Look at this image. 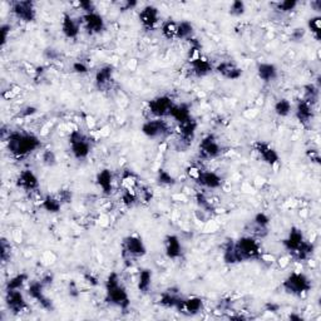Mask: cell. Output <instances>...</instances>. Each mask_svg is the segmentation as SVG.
Instances as JSON below:
<instances>
[{"label":"cell","instance_id":"6da1fadb","mask_svg":"<svg viewBox=\"0 0 321 321\" xmlns=\"http://www.w3.org/2000/svg\"><path fill=\"white\" fill-rule=\"evenodd\" d=\"M6 143L9 152L16 158H24L42 147V142L35 134L19 131L9 132Z\"/></svg>","mask_w":321,"mask_h":321},{"label":"cell","instance_id":"7a4b0ae2","mask_svg":"<svg viewBox=\"0 0 321 321\" xmlns=\"http://www.w3.org/2000/svg\"><path fill=\"white\" fill-rule=\"evenodd\" d=\"M106 301L120 310H127L131 305V299L117 272H110L106 280Z\"/></svg>","mask_w":321,"mask_h":321},{"label":"cell","instance_id":"3957f363","mask_svg":"<svg viewBox=\"0 0 321 321\" xmlns=\"http://www.w3.org/2000/svg\"><path fill=\"white\" fill-rule=\"evenodd\" d=\"M233 245L238 262L261 259V245L253 236H242L236 240Z\"/></svg>","mask_w":321,"mask_h":321},{"label":"cell","instance_id":"277c9868","mask_svg":"<svg viewBox=\"0 0 321 321\" xmlns=\"http://www.w3.org/2000/svg\"><path fill=\"white\" fill-rule=\"evenodd\" d=\"M310 279L303 272H291L282 282V289L285 293L293 296H303L311 290Z\"/></svg>","mask_w":321,"mask_h":321},{"label":"cell","instance_id":"5b68a950","mask_svg":"<svg viewBox=\"0 0 321 321\" xmlns=\"http://www.w3.org/2000/svg\"><path fill=\"white\" fill-rule=\"evenodd\" d=\"M69 146H71V151L74 158L79 159V161L81 159H86L91 154V139H89L88 136H86L83 132L78 131V129L72 131L71 134H69Z\"/></svg>","mask_w":321,"mask_h":321},{"label":"cell","instance_id":"8992f818","mask_svg":"<svg viewBox=\"0 0 321 321\" xmlns=\"http://www.w3.org/2000/svg\"><path fill=\"white\" fill-rule=\"evenodd\" d=\"M141 132L151 139H159L165 138L171 133L170 125L163 118H154L144 122L141 127Z\"/></svg>","mask_w":321,"mask_h":321},{"label":"cell","instance_id":"52a82bcc","mask_svg":"<svg viewBox=\"0 0 321 321\" xmlns=\"http://www.w3.org/2000/svg\"><path fill=\"white\" fill-rule=\"evenodd\" d=\"M122 255L124 259H139L147 253V247L143 240L138 236H127L123 238Z\"/></svg>","mask_w":321,"mask_h":321},{"label":"cell","instance_id":"ba28073f","mask_svg":"<svg viewBox=\"0 0 321 321\" xmlns=\"http://www.w3.org/2000/svg\"><path fill=\"white\" fill-rule=\"evenodd\" d=\"M175 106L172 98L168 96H158L148 102V109L156 118L170 117L172 107Z\"/></svg>","mask_w":321,"mask_h":321},{"label":"cell","instance_id":"9c48e42d","mask_svg":"<svg viewBox=\"0 0 321 321\" xmlns=\"http://www.w3.org/2000/svg\"><path fill=\"white\" fill-rule=\"evenodd\" d=\"M11 11H13V14L19 20L24 21V23H31V21H34L35 18H37L35 5L30 0H20V1L13 3Z\"/></svg>","mask_w":321,"mask_h":321},{"label":"cell","instance_id":"30bf717a","mask_svg":"<svg viewBox=\"0 0 321 321\" xmlns=\"http://www.w3.org/2000/svg\"><path fill=\"white\" fill-rule=\"evenodd\" d=\"M45 286L43 285L42 281H31L29 284L28 287V295L30 296L33 300L37 301L40 306H42L44 310L47 311H53L54 310V305H53V301L45 295L44 293Z\"/></svg>","mask_w":321,"mask_h":321},{"label":"cell","instance_id":"8fae6325","mask_svg":"<svg viewBox=\"0 0 321 321\" xmlns=\"http://www.w3.org/2000/svg\"><path fill=\"white\" fill-rule=\"evenodd\" d=\"M253 149H255L256 153L259 154L260 158L262 159V162H265L266 165L274 167V166L280 163L279 153H277L276 149H275L271 144L267 143V142L256 141L255 143H253Z\"/></svg>","mask_w":321,"mask_h":321},{"label":"cell","instance_id":"7c38bea8","mask_svg":"<svg viewBox=\"0 0 321 321\" xmlns=\"http://www.w3.org/2000/svg\"><path fill=\"white\" fill-rule=\"evenodd\" d=\"M81 23L83 24L84 29L87 33L91 35L101 34L106 29V21L105 18L101 15L98 11H93V13H87L82 15Z\"/></svg>","mask_w":321,"mask_h":321},{"label":"cell","instance_id":"4fadbf2b","mask_svg":"<svg viewBox=\"0 0 321 321\" xmlns=\"http://www.w3.org/2000/svg\"><path fill=\"white\" fill-rule=\"evenodd\" d=\"M5 304L6 308L14 314V315H18V314L23 313L26 309L29 308L28 303H26L25 298L21 294L20 290H13V291H5Z\"/></svg>","mask_w":321,"mask_h":321},{"label":"cell","instance_id":"5bb4252c","mask_svg":"<svg viewBox=\"0 0 321 321\" xmlns=\"http://www.w3.org/2000/svg\"><path fill=\"white\" fill-rule=\"evenodd\" d=\"M200 153L204 158H216L221 154V146L214 134H207L200 143Z\"/></svg>","mask_w":321,"mask_h":321},{"label":"cell","instance_id":"9a60e30c","mask_svg":"<svg viewBox=\"0 0 321 321\" xmlns=\"http://www.w3.org/2000/svg\"><path fill=\"white\" fill-rule=\"evenodd\" d=\"M183 299L185 298L181 295L180 289H177V287H168L167 290L161 294L159 304H161L163 308L176 309V310H177L181 306V304H182Z\"/></svg>","mask_w":321,"mask_h":321},{"label":"cell","instance_id":"2e32d148","mask_svg":"<svg viewBox=\"0 0 321 321\" xmlns=\"http://www.w3.org/2000/svg\"><path fill=\"white\" fill-rule=\"evenodd\" d=\"M214 71H216L222 78L227 79V81H237L243 74L242 68H240V67L233 62H221L219 64H217Z\"/></svg>","mask_w":321,"mask_h":321},{"label":"cell","instance_id":"e0dca14e","mask_svg":"<svg viewBox=\"0 0 321 321\" xmlns=\"http://www.w3.org/2000/svg\"><path fill=\"white\" fill-rule=\"evenodd\" d=\"M195 182L200 185L204 188H209V190H217L221 187L222 178L221 176L217 175L214 171H200L199 176L196 177Z\"/></svg>","mask_w":321,"mask_h":321},{"label":"cell","instance_id":"ac0fdd59","mask_svg":"<svg viewBox=\"0 0 321 321\" xmlns=\"http://www.w3.org/2000/svg\"><path fill=\"white\" fill-rule=\"evenodd\" d=\"M196 131H197V122L194 119V118H191L190 120H187V122L185 123H181L180 124L181 147L187 148V147L192 143L195 136H196Z\"/></svg>","mask_w":321,"mask_h":321},{"label":"cell","instance_id":"d6986e66","mask_svg":"<svg viewBox=\"0 0 321 321\" xmlns=\"http://www.w3.org/2000/svg\"><path fill=\"white\" fill-rule=\"evenodd\" d=\"M204 310V300L199 296H191L183 299L182 304L177 309L178 313L185 314L187 316H195Z\"/></svg>","mask_w":321,"mask_h":321},{"label":"cell","instance_id":"ffe728a7","mask_svg":"<svg viewBox=\"0 0 321 321\" xmlns=\"http://www.w3.org/2000/svg\"><path fill=\"white\" fill-rule=\"evenodd\" d=\"M81 31V23L69 13L63 14L62 19V33L68 39H76Z\"/></svg>","mask_w":321,"mask_h":321},{"label":"cell","instance_id":"44dd1931","mask_svg":"<svg viewBox=\"0 0 321 321\" xmlns=\"http://www.w3.org/2000/svg\"><path fill=\"white\" fill-rule=\"evenodd\" d=\"M304 240H305V236H304L303 231L298 227H291V230L289 231V235L286 236V238L282 240V246H284V248L287 252H290L291 255H293V253L298 250L299 246L303 243Z\"/></svg>","mask_w":321,"mask_h":321},{"label":"cell","instance_id":"7402d4cb","mask_svg":"<svg viewBox=\"0 0 321 321\" xmlns=\"http://www.w3.org/2000/svg\"><path fill=\"white\" fill-rule=\"evenodd\" d=\"M139 21L146 29H154L159 23V11L154 5H146L139 13Z\"/></svg>","mask_w":321,"mask_h":321},{"label":"cell","instance_id":"603a6c76","mask_svg":"<svg viewBox=\"0 0 321 321\" xmlns=\"http://www.w3.org/2000/svg\"><path fill=\"white\" fill-rule=\"evenodd\" d=\"M191 71L194 73L195 77L197 78H204V77L209 76L212 71H214V66L212 63L207 59L206 57L201 55V57L196 58V59L191 60L190 62Z\"/></svg>","mask_w":321,"mask_h":321},{"label":"cell","instance_id":"cb8c5ba5","mask_svg":"<svg viewBox=\"0 0 321 321\" xmlns=\"http://www.w3.org/2000/svg\"><path fill=\"white\" fill-rule=\"evenodd\" d=\"M166 256L171 260H177L182 255V243L177 235H167L163 241Z\"/></svg>","mask_w":321,"mask_h":321},{"label":"cell","instance_id":"d4e9b609","mask_svg":"<svg viewBox=\"0 0 321 321\" xmlns=\"http://www.w3.org/2000/svg\"><path fill=\"white\" fill-rule=\"evenodd\" d=\"M16 186L19 188H23L24 191L30 192V191H35L39 187V180H38L37 175L31 170H24L18 176Z\"/></svg>","mask_w":321,"mask_h":321},{"label":"cell","instance_id":"484cf974","mask_svg":"<svg viewBox=\"0 0 321 321\" xmlns=\"http://www.w3.org/2000/svg\"><path fill=\"white\" fill-rule=\"evenodd\" d=\"M295 117L303 125H309L314 118V106L305 100L299 101L295 108Z\"/></svg>","mask_w":321,"mask_h":321},{"label":"cell","instance_id":"4316f807","mask_svg":"<svg viewBox=\"0 0 321 321\" xmlns=\"http://www.w3.org/2000/svg\"><path fill=\"white\" fill-rule=\"evenodd\" d=\"M113 74H114V68L112 66H105L100 68L94 77V83L100 91H105L110 82L113 81Z\"/></svg>","mask_w":321,"mask_h":321},{"label":"cell","instance_id":"83f0119b","mask_svg":"<svg viewBox=\"0 0 321 321\" xmlns=\"http://www.w3.org/2000/svg\"><path fill=\"white\" fill-rule=\"evenodd\" d=\"M257 77L265 83H271L279 77V69L274 63H260L257 66Z\"/></svg>","mask_w":321,"mask_h":321},{"label":"cell","instance_id":"f1b7e54d","mask_svg":"<svg viewBox=\"0 0 321 321\" xmlns=\"http://www.w3.org/2000/svg\"><path fill=\"white\" fill-rule=\"evenodd\" d=\"M97 185L100 186L101 190L103 191L105 195H110L113 191V173L112 171L105 168L97 175Z\"/></svg>","mask_w":321,"mask_h":321},{"label":"cell","instance_id":"f546056e","mask_svg":"<svg viewBox=\"0 0 321 321\" xmlns=\"http://www.w3.org/2000/svg\"><path fill=\"white\" fill-rule=\"evenodd\" d=\"M170 117H172L178 124L187 122V120H190L191 118H192V115H191L190 106L186 105V103L175 105L172 107V109H171Z\"/></svg>","mask_w":321,"mask_h":321},{"label":"cell","instance_id":"4dcf8cb0","mask_svg":"<svg viewBox=\"0 0 321 321\" xmlns=\"http://www.w3.org/2000/svg\"><path fill=\"white\" fill-rule=\"evenodd\" d=\"M314 251H315V245L305 238L303 243L298 247V250L293 253V256L298 261H305V260H309L313 256Z\"/></svg>","mask_w":321,"mask_h":321},{"label":"cell","instance_id":"1f68e13d","mask_svg":"<svg viewBox=\"0 0 321 321\" xmlns=\"http://www.w3.org/2000/svg\"><path fill=\"white\" fill-rule=\"evenodd\" d=\"M152 279H153V274L149 269H142L139 271L138 281H137V287H138L139 293H148L152 286Z\"/></svg>","mask_w":321,"mask_h":321},{"label":"cell","instance_id":"d6a6232c","mask_svg":"<svg viewBox=\"0 0 321 321\" xmlns=\"http://www.w3.org/2000/svg\"><path fill=\"white\" fill-rule=\"evenodd\" d=\"M195 28L194 24L191 21L182 20L177 24V33H176V39L178 40H190L194 37Z\"/></svg>","mask_w":321,"mask_h":321},{"label":"cell","instance_id":"836d02e7","mask_svg":"<svg viewBox=\"0 0 321 321\" xmlns=\"http://www.w3.org/2000/svg\"><path fill=\"white\" fill-rule=\"evenodd\" d=\"M43 210H45L49 214H58L62 210L63 204L59 200L58 196H52V195H48V196L44 197L42 202Z\"/></svg>","mask_w":321,"mask_h":321},{"label":"cell","instance_id":"e575fe53","mask_svg":"<svg viewBox=\"0 0 321 321\" xmlns=\"http://www.w3.org/2000/svg\"><path fill=\"white\" fill-rule=\"evenodd\" d=\"M28 280H29V276L26 272H20V274L10 277L5 284V291L21 290V287L25 285V282L28 281Z\"/></svg>","mask_w":321,"mask_h":321},{"label":"cell","instance_id":"d590c367","mask_svg":"<svg viewBox=\"0 0 321 321\" xmlns=\"http://www.w3.org/2000/svg\"><path fill=\"white\" fill-rule=\"evenodd\" d=\"M233 243H235V241L228 240L223 248V253H222V259H223V261L228 265L238 264L237 256H236V252H235V245H233Z\"/></svg>","mask_w":321,"mask_h":321},{"label":"cell","instance_id":"8d00e7d4","mask_svg":"<svg viewBox=\"0 0 321 321\" xmlns=\"http://www.w3.org/2000/svg\"><path fill=\"white\" fill-rule=\"evenodd\" d=\"M274 110L279 117L285 118L287 115H290L291 110H293V105L287 98H280L274 106Z\"/></svg>","mask_w":321,"mask_h":321},{"label":"cell","instance_id":"74e56055","mask_svg":"<svg viewBox=\"0 0 321 321\" xmlns=\"http://www.w3.org/2000/svg\"><path fill=\"white\" fill-rule=\"evenodd\" d=\"M320 87L315 86V84H306L304 87V93H305V98L304 100L309 102L310 105L315 106L316 102L319 101V94H320Z\"/></svg>","mask_w":321,"mask_h":321},{"label":"cell","instance_id":"f35d334b","mask_svg":"<svg viewBox=\"0 0 321 321\" xmlns=\"http://www.w3.org/2000/svg\"><path fill=\"white\" fill-rule=\"evenodd\" d=\"M177 21L175 20H166L161 26L162 35L168 40L176 39V33H177Z\"/></svg>","mask_w":321,"mask_h":321},{"label":"cell","instance_id":"ab89813d","mask_svg":"<svg viewBox=\"0 0 321 321\" xmlns=\"http://www.w3.org/2000/svg\"><path fill=\"white\" fill-rule=\"evenodd\" d=\"M308 28H309V30H310L311 33L314 34L315 39L318 40V42H320V39H321V16L316 15V16H313V18L309 19Z\"/></svg>","mask_w":321,"mask_h":321},{"label":"cell","instance_id":"60d3db41","mask_svg":"<svg viewBox=\"0 0 321 321\" xmlns=\"http://www.w3.org/2000/svg\"><path fill=\"white\" fill-rule=\"evenodd\" d=\"M122 201L127 207H133L134 205L137 204V201H138V195H137V192L134 191V188L128 187L127 190L123 192Z\"/></svg>","mask_w":321,"mask_h":321},{"label":"cell","instance_id":"b9f144b4","mask_svg":"<svg viewBox=\"0 0 321 321\" xmlns=\"http://www.w3.org/2000/svg\"><path fill=\"white\" fill-rule=\"evenodd\" d=\"M157 181H158L159 185H162V186H175L176 185V178L173 177V176L171 175L168 171L163 170V168L158 170V172H157Z\"/></svg>","mask_w":321,"mask_h":321},{"label":"cell","instance_id":"7bdbcfd3","mask_svg":"<svg viewBox=\"0 0 321 321\" xmlns=\"http://www.w3.org/2000/svg\"><path fill=\"white\" fill-rule=\"evenodd\" d=\"M298 4L299 3L296 0H284V1H277L275 4V8L280 13H291L293 10H295Z\"/></svg>","mask_w":321,"mask_h":321},{"label":"cell","instance_id":"ee69618b","mask_svg":"<svg viewBox=\"0 0 321 321\" xmlns=\"http://www.w3.org/2000/svg\"><path fill=\"white\" fill-rule=\"evenodd\" d=\"M0 257H1V261L3 262H6L8 259L11 257V246L8 242V240L4 237L0 241Z\"/></svg>","mask_w":321,"mask_h":321},{"label":"cell","instance_id":"f6af8a7d","mask_svg":"<svg viewBox=\"0 0 321 321\" xmlns=\"http://www.w3.org/2000/svg\"><path fill=\"white\" fill-rule=\"evenodd\" d=\"M246 13V4L242 0H235L230 6V14L232 16H241Z\"/></svg>","mask_w":321,"mask_h":321},{"label":"cell","instance_id":"bcb514c9","mask_svg":"<svg viewBox=\"0 0 321 321\" xmlns=\"http://www.w3.org/2000/svg\"><path fill=\"white\" fill-rule=\"evenodd\" d=\"M123 182L127 183L129 188H134V186H137L138 183V176L133 172V171L125 170L122 175Z\"/></svg>","mask_w":321,"mask_h":321},{"label":"cell","instance_id":"7dc6e473","mask_svg":"<svg viewBox=\"0 0 321 321\" xmlns=\"http://www.w3.org/2000/svg\"><path fill=\"white\" fill-rule=\"evenodd\" d=\"M42 161L47 167H53L57 165V156L52 149H45L42 153Z\"/></svg>","mask_w":321,"mask_h":321},{"label":"cell","instance_id":"c3c4849f","mask_svg":"<svg viewBox=\"0 0 321 321\" xmlns=\"http://www.w3.org/2000/svg\"><path fill=\"white\" fill-rule=\"evenodd\" d=\"M196 202H197V205H199L200 209H202L204 211H212V210H214L211 202L206 199V196H205L204 194L196 195Z\"/></svg>","mask_w":321,"mask_h":321},{"label":"cell","instance_id":"681fc988","mask_svg":"<svg viewBox=\"0 0 321 321\" xmlns=\"http://www.w3.org/2000/svg\"><path fill=\"white\" fill-rule=\"evenodd\" d=\"M77 5H78L79 8L84 11L83 14L97 11V9H96V4H94L92 0H82V1L77 3Z\"/></svg>","mask_w":321,"mask_h":321},{"label":"cell","instance_id":"f907efd6","mask_svg":"<svg viewBox=\"0 0 321 321\" xmlns=\"http://www.w3.org/2000/svg\"><path fill=\"white\" fill-rule=\"evenodd\" d=\"M306 35V29L305 28H295L293 31H291L290 39L291 42L299 43L305 38Z\"/></svg>","mask_w":321,"mask_h":321},{"label":"cell","instance_id":"816d5d0a","mask_svg":"<svg viewBox=\"0 0 321 321\" xmlns=\"http://www.w3.org/2000/svg\"><path fill=\"white\" fill-rule=\"evenodd\" d=\"M72 69H73L74 73H77V74H87L89 72L88 66H87L86 63L81 62V60H78V62H74L73 66H72Z\"/></svg>","mask_w":321,"mask_h":321},{"label":"cell","instance_id":"f5cc1de1","mask_svg":"<svg viewBox=\"0 0 321 321\" xmlns=\"http://www.w3.org/2000/svg\"><path fill=\"white\" fill-rule=\"evenodd\" d=\"M10 30H11V26L9 25V24H3V25L0 26V35H1V47H4V45L6 44V42H8V37L9 34H10Z\"/></svg>","mask_w":321,"mask_h":321},{"label":"cell","instance_id":"db71d44e","mask_svg":"<svg viewBox=\"0 0 321 321\" xmlns=\"http://www.w3.org/2000/svg\"><path fill=\"white\" fill-rule=\"evenodd\" d=\"M58 197L62 201V204H71L72 199H73V194H72V191L69 190H60L58 192Z\"/></svg>","mask_w":321,"mask_h":321},{"label":"cell","instance_id":"11a10c76","mask_svg":"<svg viewBox=\"0 0 321 321\" xmlns=\"http://www.w3.org/2000/svg\"><path fill=\"white\" fill-rule=\"evenodd\" d=\"M306 156H308V158L310 159L311 162L316 163V165H320V153H319L318 149H308V151H306Z\"/></svg>","mask_w":321,"mask_h":321},{"label":"cell","instance_id":"9f6ffc18","mask_svg":"<svg viewBox=\"0 0 321 321\" xmlns=\"http://www.w3.org/2000/svg\"><path fill=\"white\" fill-rule=\"evenodd\" d=\"M137 6H138V1H136V0H125V1H123V3L120 4V9H122L123 11L133 10Z\"/></svg>","mask_w":321,"mask_h":321},{"label":"cell","instance_id":"6f0895ef","mask_svg":"<svg viewBox=\"0 0 321 321\" xmlns=\"http://www.w3.org/2000/svg\"><path fill=\"white\" fill-rule=\"evenodd\" d=\"M43 55H44L47 59H50V60H54L57 59L58 57H59V53L57 52V50L54 49V48H47V49L44 50V53H43Z\"/></svg>","mask_w":321,"mask_h":321},{"label":"cell","instance_id":"680465c9","mask_svg":"<svg viewBox=\"0 0 321 321\" xmlns=\"http://www.w3.org/2000/svg\"><path fill=\"white\" fill-rule=\"evenodd\" d=\"M37 112H38L37 107H33V106H28V107H25L23 110H21L20 115H21V117L28 118V117H30V115L35 114Z\"/></svg>","mask_w":321,"mask_h":321},{"label":"cell","instance_id":"91938a15","mask_svg":"<svg viewBox=\"0 0 321 321\" xmlns=\"http://www.w3.org/2000/svg\"><path fill=\"white\" fill-rule=\"evenodd\" d=\"M68 290H69V296H71V298L77 299V298H78V296H79L78 287H77V284H76V282H74V281H71V282H69Z\"/></svg>","mask_w":321,"mask_h":321},{"label":"cell","instance_id":"94428289","mask_svg":"<svg viewBox=\"0 0 321 321\" xmlns=\"http://www.w3.org/2000/svg\"><path fill=\"white\" fill-rule=\"evenodd\" d=\"M53 280H54V276H53L52 274H47L42 280H40V281H42L43 285L47 287V286H50V285L53 284Z\"/></svg>","mask_w":321,"mask_h":321},{"label":"cell","instance_id":"6125c7cd","mask_svg":"<svg viewBox=\"0 0 321 321\" xmlns=\"http://www.w3.org/2000/svg\"><path fill=\"white\" fill-rule=\"evenodd\" d=\"M265 309H266V311H270V313H277L280 310V305L274 303H267L265 305Z\"/></svg>","mask_w":321,"mask_h":321},{"label":"cell","instance_id":"be15d7a7","mask_svg":"<svg viewBox=\"0 0 321 321\" xmlns=\"http://www.w3.org/2000/svg\"><path fill=\"white\" fill-rule=\"evenodd\" d=\"M84 279H86V281H88L89 284L93 285V286L98 285V279L97 277H94L92 274H86L84 275Z\"/></svg>","mask_w":321,"mask_h":321},{"label":"cell","instance_id":"e7e4bbea","mask_svg":"<svg viewBox=\"0 0 321 321\" xmlns=\"http://www.w3.org/2000/svg\"><path fill=\"white\" fill-rule=\"evenodd\" d=\"M289 320L291 321H304V318L301 315H299V314H290L289 315Z\"/></svg>","mask_w":321,"mask_h":321},{"label":"cell","instance_id":"03108f58","mask_svg":"<svg viewBox=\"0 0 321 321\" xmlns=\"http://www.w3.org/2000/svg\"><path fill=\"white\" fill-rule=\"evenodd\" d=\"M311 6H313L316 11H320L321 10V1L320 0H314V1H311Z\"/></svg>","mask_w":321,"mask_h":321},{"label":"cell","instance_id":"003e7915","mask_svg":"<svg viewBox=\"0 0 321 321\" xmlns=\"http://www.w3.org/2000/svg\"><path fill=\"white\" fill-rule=\"evenodd\" d=\"M230 320H246V318L242 315H233L230 316Z\"/></svg>","mask_w":321,"mask_h":321}]
</instances>
